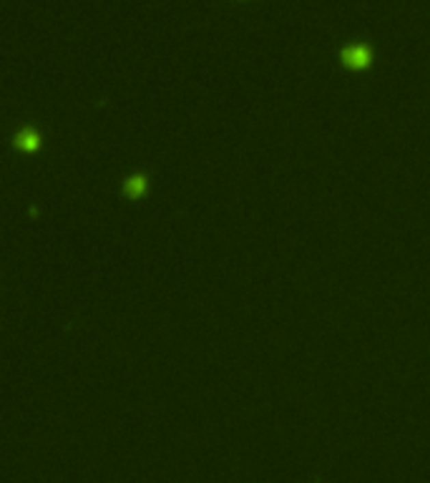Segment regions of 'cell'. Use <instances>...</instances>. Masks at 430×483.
<instances>
[{
    "label": "cell",
    "instance_id": "1",
    "mask_svg": "<svg viewBox=\"0 0 430 483\" xmlns=\"http://www.w3.org/2000/svg\"><path fill=\"white\" fill-rule=\"evenodd\" d=\"M340 61H342V66H347V68L352 70H365L370 68V63H373V53H370L368 46L355 43V46H347L342 53H340Z\"/></svg>",
    "mask_w": 430,
    "mask_h": 483
},
{
    "label": "cell",
    "instance_id": "2",
    "mask_svg": "<svg viewBox=\"0 0 430 483\" xmlns=\"http://www.w3.org/2000/svg\"><path fill=\"white\" fill-rule=\"evenodd\" d=\"M146 187H149L146 177H144V174H136V177H131V179L124 184V194L129 196V199H141V196L146 194Z\"/></svg>",
    "mask_w": 430,
    "mask_h": 483
},
{
    "label": "cell",
    "instance_id": "3",
    "mask_svg": "<svg viewBox=\"0 0 430 483\" xmlns=\"http://www.w3.org/2000/svg\"><path fill=\"white\" fill-rule=\"evenodd\" d=\"M16 146L23 148V151H36L40 146V136L36 129H25L16 136Z\"/></svg>",
    "mask_w": 430,
    "mask_h": 483
}]
</instances>
